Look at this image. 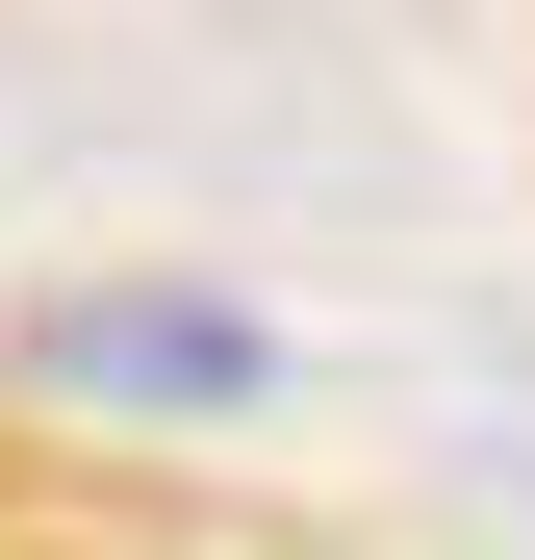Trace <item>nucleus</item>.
<instances>
[{
  "label": "nucleus",
  "mask_w": 535,
  "mask_h": 560,
  "mask_svg": "<svg viewBox=\"0 0 535 560\" xmlns=\"http://www.w3.org/2000/svg\"><path fill=\"white\" fill-rule=\"evenodd\" d=\"M51 383H103V408L178 383V408H205V383H255V331H230V306H77V331H51Z\"/></svg>",
  "instance_id": "1"
}]
</instances>
